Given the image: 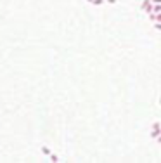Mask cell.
Returning <instances> with one entry per match:
<instances>
[{
    "label": "cell",
    "mask_w": 161,
    "mask_h": 163,
    "mask_svg": "<svg viewBox=\"0 0 161 163\" xmlns=\"http://www.w3.org/2000/svg\"><path fill=\"white\" fill-rule=\"evenodd\" d=\"M152 12H161V4H154V9H152Z\"/></svg>",
    "instance_id": "obj_4"
},
{
    "label": "cell",
    "mask_w": 161,
    "mask_h": 163,
    "mask_svg": "<svg viewBox=\"0 0 161 163\" xmlns=\"http://www.w3.org/2000/svg\"><path fill=\"white\" fill-rule=\"evenodd\" d=\"M152 4H161V0H152Z\"/></svg>",
    "instance_id": "obj_9"
},
{
    "label": "cell",
    "mask_w": 161,
    "mask_h": 163,
    "mask_svg": "<svg viewBox=\"0 0 161 163\" xmlns=\"http://www.w3.org/2000/svg\"><path fill=\"white\" fill-rule=\"evenodd\" d=\"M42 153H43L45 156H50V154H52V151H50L49 147H45V146H42Z\"/></svg>",
    "instance_id": "obj_3"
},
{
    "label": "cell",
    "mask_w": 161,
    "mask_h": 163,
    "mask_svg": "<svg viewBox=\"0 0 161 163\" xmlns=\"http://www.w3.org/2000/svg\"><path fill=\"white\" fill-rule=\"evenodd\" d=\"M158 102H160V104H161V95H160V99H158Z\"/></svg>",
    "instance_id": "obj_12"
},
{
    "label": "cell",
    "mask_w": 161,
    "mask_h": 163,
    "mask_svg": "<svg viewBox=\"0 0 161 163\" xmlns=\"http://www.w3.org/2000/svg\"><path fill=\"white\" fill-rule=\"evenodd\" d=\"M102 4H106V0H94L92 5H102Z\"/></svg>",
    "instance_id": "obj_6"
},
{
    "label": "cell",
    "mask_w": 161,
    "mask_h": 163,
    "mask_svg": "<svg viewBox=\"0 0 161 163\" xmlns=\"http://www.w3.org/2000/svg\"><path fill=\"white\" fill-rule=\"evenodd\" d=\"M154 28H156L158 31H161V23H160V21H156V23H154Z\"/></svg>",
    "instance_id": "obj_7"
},
{
    "label": "cell",
    "mask_w": 161,
    "mask_h": 163,
    "mask_svg": "<svg viewBox=\"0 0 161 163\" xmlns=\"http://www.w3.org/2000/svg\"><path fill=\"white\" fill-rule=\"evenodd\" d=\"M49 158H50V160H52V162H61V158H59V156H55V154H50V156H49Z\"/></svg>",
    "instance_id": "obj_5"
},
{
    "label": "cell",
    "mask_w": 161,
    "mask_h": 163,
    "mask_svg": "<svg viewBox=\"0 0 161 163\" xmlns=\"http://www.w3.org/2000/svg\"><path fill=\"white\" fill-rule=\"evenodd\" d=\"M107 4H116V0H106Z\"/></svg>",
    "instance_id": "obj_8"
},
{
    "label": "cell",
    "mask_w": 161,
    "mask_h": 163,
    "mask_svg": "<svg viewBox=\"0 0 161 163\" xmlns=\"http://www.w3.org/2000/svg\"><path fill=\"white\" fill-rule=\"evenodd\" d=\"M140 7H142V11H144V12L151 14V12H152V9H154V4H152V0H144Z\"/></svg>",
    "instance_id": "obj_2"
},
{
    "label": "cell",
    "mask_w": 161,
    "mask_h": 163,
    "mask_svg": "<svg viewBox=\"0 0 161 163\" xmlns=\"http://www.w3.org/2000/svg\"><path fill=\"white\" fill-rule=\"evenodd\" d=\"M87 2H89V4H94V0H87Z\"/></svg>",
    "instance_id": "obj_11"
},
{
    "label": "cell",
    "mask_w": 161,
    "mask_h": 163,
    "mask_svg": "<svg viewBox=\"0 0 161 163\" xmlns=\"http://www.w3.org/2000/svg\"><path fill=\"white\" fill-rule=\"evenodd\" d=\"M158 142H160V144H161V134H160V135H158Z\"/></svg>",
    "instance_id": "obj_10"
},
{
    "label": "cell",
    "mask_w": 161,
    "mask_h": 163,
    "mask_svg": "<svg viewBox=\"0 0 161 163\" xmlns=\"http://www.w3.org/2000/svg\"><path fill=\"white\" fill-rule=\"evenodd\" d=\"M160 134H161V123L156 122V123H152V128H151V137L152 139H158Z\"/></svg>",
    "instance_id": "obj_1"
}]
</instances>
